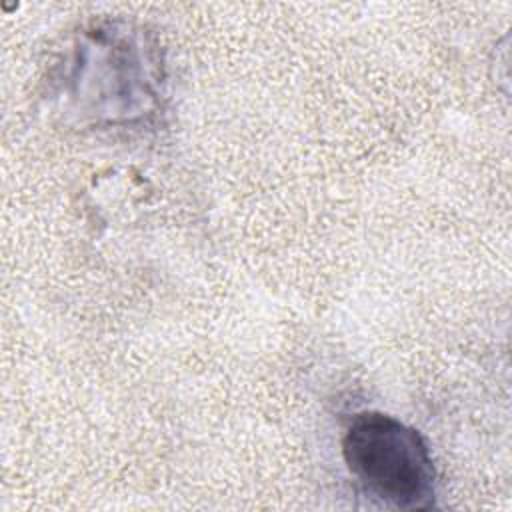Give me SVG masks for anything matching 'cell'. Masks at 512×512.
Returning a JSON list of instances; mask_svg holds the SVG:
<instances>
[{
	"instance_id": "1",
	"label": "cell",
	"mask_w": 512,
	"mask_h": 512,
	"mask_svg": "<svg viewBox=\"0 0 512 512\" xmlns=\"http://www.w3.org/2000/svg\"><path fill=\"white\" fill-rule=\"evenodd\" d=\"M66 110L94 126H128L152 116L162 98L164 66L156 42L132 26L88 28L64 60Z\"/></svg>"
},
{
	"instance_id": "2",
	"label": "cell",
	"mask_w": 512,
	"mask_h": 512,
	"mask_svg": "<svg viewBox=\"0 0 512 512\" xmlns=\"http://www.w3.org/2000/svg\"><path fill=\"white\" fill-rule=\"evenodd\" d=\"M342 458L358 490L384 508L426 510L436 470L424 436L384 412H360L342 434Z\"/></svg>"
}]
</instances>
